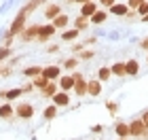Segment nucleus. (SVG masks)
<instances>
[{
    "label": "nucleus",
    "mask_w": 148,
    "mask_h": 140,
    "mask_svg": "<svg viewBox=\"0 0 148 140\" xmlns=\"http://www.w3.org/2000/svg\"><path fill=\"white\" fill-rule=\"evenodd\" d=\"M144 134H146V125L142 123V119H136L129 123V136H144Z\"/></svg>",
    "instance_id": "nucleus-1"
},
{
    "label": "nucleus",
    "mask_w": 148,
    "mask_h": 140,
    "mask_svg": "<svg viewBox=\"0 0 148 140\" xmlns=\"http://www.w3.org/2000/svg\"><path fill=\"white\" fill-rule=\"evenodd\" d=\"M23 23H25V17L19 13V15L15 17V21H13V26H11V30H9V34H6V36L11 38V36H15L17 32H21V30H23Z\"/></svg>",
    "instance_id": "nucleus-2"
},
{
    "label": "nucleus",
    "mask_w": 148,
    "mask_h": 140,
    "mask_svg": "<svg viewBox=\"0 0 148 140\" xmlns=\"http://www.w3.org/2000/svg\"><path fill=\"white\" fill-rule=\"evenodd\" d=\"M53 32H55V26H53V23L40 26V28H38V41H47L49 36H53Z\"/></svg>",
    "instance_id": "nucleus-3"
},
{
    "label": "nucleus",
    "mask_w": 148,
    "mask_h": 140,
    "mask_svg": "<svg viewBox=\"0 0 148 140\" xmlns=\"http://www.w3.org/2000/svg\"><path fill=\"white\" fill-rule=\"evenodd\" d=\"M32 115H34V106H32V104H21V106H17V117L30 119Z\"/></svg>",
    "instance_id": "nucleus-4"
},
{
    "label": "nucleus",
    "mask_w": 148,
    "mask_h": 140,
    "mask_svg": "<svg viewBox=\"0 0 148 140\" xmlns=\"http://www.w3.org/2000/svg\"><path fill=\"white\" fill-rule=\"evenodd\" d=\"M99 9H97V4H93V2H87V4H83V9H80V15L83 17H87V19H91L93 15H95Z\"/></svg>",
    "instance_id": "nucleus-5"
},
{
    "label": "nucleus",
    "mask_w": 148,
    "mask_h": 140,
    "mask_svg": "<svg viewBox=\"0 0 148 140\" xmlns=\"http://www.w3.org/2000/svg\"><path fill=\"white\" fill-rule=\"evenodd\" d=\"M125 68H127V74H129V77H138L140 62H138V59H129V62H125Z\"/></svg>",
    "instance_id": "nucleus-6"
},
{
    "label": "nucleus",
    "mask_w": 148,
    "mask_h": 140,
    "mask_svg": "<svg viewBox=\"0 0 148 140\" xmlns=\"http://www.w3.org/2000/svg\"><path fill=\"white\" fill-rule=\"evenodd\" d=\"M53 104H55V106H66V104H70V96H68L66 91H59V93L53 96Z\"/></svg>",
    "instance_id": "nucleus-7"
},
{
    "label": "nucleus",
    "mask_w": 148,
    "mask_h": 140,
    "mask_svg": "<svg viewBox=\"0 0 148 140\" xmlns=\"http://www.w3.org/2000/svg\"><path fill=\"white\" fill-rule=\"evenodd\" d=\"M74 79H76V85H74L76 96H85V93H87V83L83 81V77H80V74H74Z\"/></svg>",
    "instance_id": "nucleus-8"
},
{
    "label": "nucleus",
    "mask_w": 148,
    "mask_h": 140,
    "mask_svg": "<svg viewBox=\"0 0 148 140\" xmlns=\"http://www.w3.org/2000/svg\"><path fill=\"white\" fill-rule=\"evenodd\" d=\"M102 91V81H89L87 83V93L89 96H99Z\"/></svg>",
    "instance_id": "nucleus-9"
},
{
    "label": "nucleus",
    "mask_w": 148,
    "mask_h": 140,
    "mask_svg": "<svg viewBox=\"0 0 148 140\" xmlns=\"http://www.w3.org/2000/svg\"><path fill=\"white\" fill-rule=\"evenodd\" d=\"M74 85H76V79L74 77H62V81H59V87H62L64 91L74 89Z\"/></svg>",
    "instance_id": "nucleus-10"
},
{
    "label": "nucleus",
    "mask_w": 148,
    "mask_h": 140,
    "mask_svg": "<svg viewBox=\"0 0 148 140\" xmlns=\"http://www.w3.org/2000/svg\"><path fill=\"white\" fill-rule=\"evenodd\" d=\"M59 74V66H47V68H42V77L49 79V81H53Z\"/></svg>",
    "instance_id": "nucleus-11"
},
{
    "label": "nucleus",
    "mask_w": 148,
    "mask_h": 140,
    "mask_svg": "<svg viewBox=\"0 0 148 140\" xmlns=\"http://www.w3.org/2000/svg\"><path fill=\"white\" fill-rule=\"evenodd\" d=\"M110 13H112V15H119V17H125L127 13H129V6H127V4H114L110 9Z\"/></svg>",
    "instance_id": "nucleus-12"
},
{
    "label": "nucleus",
    "mask_w": 148,
    "mask_h": 140,
    "mask_svg": "<svg viewBox=\"0 0 148 140\" xmlns=\"http://www.w3.org/2000/svg\"><path fill=\"white\" fill-rule=\"evenodd\" d=\"M110 70H112V74H114V77H127V68H125V64H123V62L114 64Z\"/></svg>",
    "instance_id": "nucleus-13"
},
{
    "label": "nucleus",
    "mask_w": 148,
    "mask_h": 140,
    "mask_svg": "<svg viewBox=\"0 0 148 140\" xmlns=\"http://www.w3.org/2000/svg\"><path fill=\"white\" fill-rule=\"evenodd\" d=\"M23 74H25V77H30V79H36V77L42 74V68H38V66H30V68H25V70H23Z\"/></svg>",
    "instance_id": "nucleus-14"
},
{
    "label": "nucleus",
    "mask_w": 148,
    "mask_h": 140,
    "mask_svg": "<svg viewBox=\"0 0 148 140\" xmlns=\"http://www.w3.org/2000/svg\"><path fill=\"white\" fill-rule=\"evenodd\" d=\"M40 2H45V0H30V2H28V4H25L23 9H21V15L25 17V15H28L30 11H34V9H36V6H38Z\"/></svg>",
    "instance_id": "nucleus-15"
},
{
    "label": "nucleus",
    "mask_w": 148,
    "mask_h": 140,
    "mask_svg": "<svg viewBox=\"0 0 148 140\" xmlns=\"http://www.w3.org/2000/svg\"><path fill=\"white\" fill-rule=\"evenodd\" d=\"M110 77H112V70L106 68V66H102V68L97 70V81H108Z\"/></svg>",
    "instance_id": "nucleus-16"
},
{
    "label": "nucleus",
    "mask_w": 148,
    "mask_h": 140,
    "mask_svg": "<svg viewBox=\"0 0 148 140\" xmlns=\"http://www.w3.org/2000/svg\"><path fill=\"white\" fill-rule=\"evenodd\" d=\"M116 134L119 138H125V136H129V123H116Z\"/></svg>",
    "instance_id": "nucleus-17"
},
{
    "label": "nucleus",
    "mask_w": 148,
    "mask_h": 140,
    "mask_svg": "<svg viewBox=\"0 0 148 140\" xmlns=\"http://www.w3.org/2000/svg\"><path fill=\"white\" fill-rule=\"evenodd\" d=\"M106 19H108V13H106V11H97L95 15L91 17V23H104Z\"/></svg>",
    "instance_id": "nucleus-18"
},
{
    "label": "nucleus",
    "mask_w": 148,
    "mask_h": 140,
    "mask_svg": "<svg viewBox=\"0 0 148 140\" xmlns=\"http://www.w3.org/2000/svg\"><path fill=\"white\" fill-rule=\"evenodd\" d=\"M68 21H70V19L66 17V15H59V17L53 19V26H55V28H66V26H68Z\"/></svg>",
    "instance_id": "nucleus-19"
},
{
    "label": "nucleus",
    "mask_w": 148,
    "mask_h": 140,
    "mask_svg": "<svg viewBox=\"0 0 148 140\" xmlns=\"http://www.w3.org/2000/svg\"><path fill=\"white\" fill-rule=\"evenodd\" d=\"M45 15L49 17V19H53V17H59V6H57V4H51L49 9L45 11Z\"/></svg>",
    "instance_id": "nucleus-20"
},
{
    "label": "nucleus",
    "mask_w": 148,
    "mask_h": 140,
    "mask_svg": "<svg viewBox=\"0 0 148 140\" xmlns=\"http://www.w3.org/2000/svg\"><path fill=\"white\" fill-rule=\"evenodd\" d=\"M38 28L40 26H32L28 32H23V41H32V36H38Z\"/></svg>",
    "instance_id": "nucleus-21"
},
{
    "label": "nucleus",
    "mask_w": 148,
    "mask_h": 140,
    "mask_svg": "<svg viewBox=\"0 0 148 140\" xmlns=\"http://www.w3.org/2000/svg\"><path fill=\"white\" fill-rule=\"evenodd\" d=\"M49 83H51V81H49V79H45L42 74L34 79V87H40V89H45V87H47V85H49Z\"/></svg>",
    "instance_id": "nucleus-22"
},
{
    "label": "nucleus",
    "mask_w": 148,
    "mask_h": 140,
    "mask_svg": "<svg viewBox=\"0 0 148 140\" xmlns=\"http://www.w3.org/2000/svg\"><path fill=\"white\" fill-rule=\"evenodd\" d=\"M55 93H57L55 83H49V85H47V87L42 89V96H47V98H49V96H55Z\"/></svg>",
    "instance_id": "nucleus-23"
},
{
    "label": "nucleus",
    "mask_w": 148,
    "mask_h": 140,
    "mask_svg": "<svg viewBox=\"0 0 148 140\" xmlns=\"http://www.w3.org/2000/svg\"><path fill=\"white\" fill-rule=\"evenodd\" d=\"M78 36V30L76 28H74V30H68V32H64V34H62V38H64V41H74V38H76Z\"/></svg>",
    "instance_id": "nucleus-24"
},
{
    "label": "nucleus",
    "mask_w": 148,
    "mask_h": 140,
    "mask_svg": "<svg viewBox=\"0 0 148 140\" xmlns=\"http://www.w3.org/2000/svg\"><path fill=\"white\" fill-rule=\"evenodd\" d=\"M11 115H13V108H11V104H4V106H0V117L9 119Z\"/></svg>",
    "instance_id": "nucleus-25"
},
{
    "label": "nucleus",
    "mask_w": 148,
    "mask_h": 140,
    "mask_svg": "<svg viewBox=\"0 0 148 140\" xmlns=\"http://www.w3.org/2000/svg\"><path fill=\"white\" fill-rule=\"evenodd\" d=\"M144 2H146V0H127V6H129L131 11H138Z\"/></svg>",
    "instance_id": "nucleus-26"
},
{
    "label": "nucleus",
    "mask_w": 148,
    "mask_h": 140,
    "mask_svg": "<svg viewBox=\"0 0 148 140\" xmlns=\"http://www.w3.org/2000/svg\"><path fill=\"white\" fill-rule=\"evenodd\" d=\"M55 115H57V108H55V104H53V106H49V108L45 110V119H53Z\"/></svg>",
    "instance_id": "nucleus-27"
},
{
    "label": "nucleus",
    "mask_w": 148,
    "mask_h": 140,
    "mask_svg": "<svg viewBox=\"0 0 148 140\" xmlns=\"http://www.w3.org/2000/svg\"><path fill=\"white\" fill-rule=\"evenodd\" d=\"M21 93H23V89H11V91H6L4 96L9 98V100H15L17 96H21Z\"/></svg>",
    "instance_id": "nucleus-28"
},
{
    "label": "nucleus",
    "mask_w": 148,
    "mask_h": 140,
    "mask_svg": "<svg viewBox=\"0 0 148 140\" xmlns=\"http://www.w3.org/2000/svg\"><path fill=\"white\" fill-rule=\"evenodd\" d=\"M80 28H87V17H83V15L76 19V30H80Z\"/></svg>",
    "instance_id": "nucleus-29"
},
{
    "label": "nucleus",
    "mask_w": 148,
    "mask_h": 140,
    "mask_svg": "<svg viewBox=\"0 0 148 140\" xmlns=\"http://www.w3.org/2000/svg\"><path fill=\"white\" fill-rule=\"evenodd\" d=\"M138 15H140V17H144V15H148V0H146V2H144V4L140 6V9H138Z\"/></svg>",
    "instance_id": "nucleus-30"
},
{
    "label": "nucleus",
    "mask_w": 148,
    "mask_h": 140,
    "mask_svg": "<svg viewBox=\"0 0 148 140\" xmlns=\"http://www.w3.org/2000/svg\"><path fill=\"white\" fill-rule=\"evenodd\" d=\"M99 4H102V6H108V9H112V6L116 4V0H99Z\"/></svg>",
    "instance_id": "nucleus-31"
},
{
    "label": "nucleus",
    "mask_w": 148,
    "mask_h": 140,
    "mask_svg": "<svg viewBox=\"0 0 148 140\" xmlns=\"http://www.w3.org/2000/svg\"><path fill=\"white\" fill-rule=\"evenodd\" d=\"M93 55H95L93 51H83V53H80V59H91Z\"/></svg>",
    "instance_id": "nucleus-32"
},
{
    "label": "nucleus",
    "mask_w": 148,
    "mask_h": 140,
    "mask_svg": "<svg viewBox=\"0 0 148 140\" xmlns=\"http://www.w3.org/2000/svg\"><path fill=\"white\" fill-rule=\"evenodd\" d=\"M76 64H78V59H76V57H72V59H68V62H66V68H74Z\"/></svg>",
    "instance_id": "nucleus-33"
},
{
    "label": "nucleus",
    "mask_w": 148,
    "mask_h": 140,
    "mask_svg": "<svg viewBox=\"0 0 148 140\" xmlns=\"http://www.w3.org/2000/svg\"><path fill=\"white\" fill-rule=\"evenodd\" d=\"M6 55H9V47H2L0 49V59H6Z\"/></svg>",
    "instance_id": "nucleus-34"
},
{
    "label": "nucleus",
    "mask_w": 148,
    "mask_h": 140,
    "mask_svg": "<svg viewBox=\"0 0 148 140\" xmlns=\"http://www.w3.org/2000/svg\"><path fill=\"white\" fill-rule=\"evenodd\" d=\"M106 106H108V110L112 112V115H114V112H116V104H114V102H108Z\"/></svg>",
    "instance_id": "nucleus-35"
},
{
    "label": "nucleus",
    "mask_w": 148,
    "mask_h": 140,
    "mask_svg": "<svg viewBox=\"0 0 148 140\" xmlns=\"http://www.w3.org/2000/svg\"><path fill=\"white\" fill-rule=\"evenodd\" d=\"M142 123L146 125V130H148V110L144 112V115H142Z\"/></svg>",
    "instance_id": "nucleus-36"
},
{
    "label": "nucleus",
    "mask_w": 148,
    "mask_h": 140,
    "mask_svg": "<svg viewBox=\"0 0 148 140\" xmlns=\"http://www.w3.org/2000/svg\"><path fill=\"white\" fill-rule=\"evenodd\" d=\"M140 47H142V49H144V51H148V38H144V41H142V43H140Z\"/></svg>",
    "instance_id": "nucleus-37"
},
{
    "label": "nucleus",
    "mask_w": 148,
    "mask_h": 140,
    "mask_svg": "<svg viewBox=\"0 0 148 140\" xmlns=\"http://www.w3.org/2000/svg\"><path fill=\"white\" fill-rule=\"evenodd\" d=\"M142 21H144V23H148V15H144V17H142Z\"/></svg>",
    "instance_id": "nucleus-38"
},
{
    "label": "nucleus",
    "mask_w": 148,
    "mask_h": 140,
    "mask_svg": "<svg viewBox=\"0 0 148 140\" xmlns=\"http://www.w3.org/2000/svg\"><path fill=\"white\" fill-rule=\"evenodd\" d=\"M74 2H85V4H87V2H89V0H74Z\"/></svg>",
    "instance_id": "nucleus-39"
},
{
    "label": "nucleus",
    "mask_w": 148,
    "mask_h": 140,
    "mask_svg": "<svg viewBox=\"0 0 148 140\" xmlns=\"http://www.w3.org/2000/svg\"><path fill=\"white\" fill-rule=\"evenodd\" d=\"M119 140H125V138H119Z\"/></svg>",
    "instance_id": "nucleus-40"
}]
</instances>
